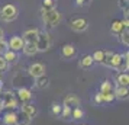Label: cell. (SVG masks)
<instances>
[{
	"label": "cell",
	"instance_id": "1",
	"mask_svg": "<svg viewBox=\"0 0 129 125\" xmlns=\"http://www.w3.org/2000/svg\"><path fill=\"white\" fill-rule=\"evenodd\" d=\"M41 13H42V22H44V25L48 29L55 28L61 22V13L57 9H51V10H44L42 9Z\"/></svg>",
	"mask_w": 129,
	"mask_h": 125
},
{
	"label": "cell",
	"instance_id": "2",
	"mask_svg": "<svg viewBox=\"0 0 129 125\" xmlns=\"http://www.w3.org/2000/svg\"><path fill=\"white\" fill-rule=\"evenodd\" d=\"M16 18H18V7L15 5L9 3L0 9V19L3 22H13Z\"/></svg>",
	"mask_w": 129,
	"mask_h": 125
},
{
	"label": "cell",
	"instance_id": "3",
	"mask_svg": "<svg viewBox=\"0 0 129 125\" xmlns=\"http://www.w3.org/2000/svg\"><path fill=\"white\" fill-rule=\"evenodd\" d=\"M51 44H52V39H51V35L48 34L47 31H39V35H38V39H36V48H38V53H45L51 48Z\"/></svg>",
	"mask_w": 129,
	"mask_h": 125
},
{
	"label": "cell",
	"instance_id": "4",
	"mask_svg": "<svg viewBox=\"0 0 129 125\" xmlns=\"http://www.w3.org/2000/svg\"><path fill=\"white\" fill-rule=\"evenodd\" d=\"M70 28L74 32H84L88 28V22L84 18H74L70 20Z\"/></svg>",
	"mask_w": 129,
	"mask_h": 125
},
{
	"label": "cell",
	"instance_id": "5",
	"mask_svg": "<svg viewBox=\"0 0 129 125\" xmlns=\"http://www.w3.org/2000/svg\"><path fill=\"white\" fill-rule=\"evenodd\" d=\"M28 73H29L30 77H34V79L45 76V66H44L42 63H32V64L28 67Z\"/></svg>",
	"mask_w": 129,
	"mask_h": 125
},
{
	"label": "cell",
	"instance_id": "6",
	"mask_svg": "<svg viewBox=\"0 0 129 125\" xmlns=\"http://www.w3.org/2000/svg\"><path fill=\"white\" fill-rule=\"evenodd\" d=\"M129 28V22L126 19H123V20H113L110 25V32L113 35H119V34H122L125 29H128Z\"/></svg>",
	"mask_w": 129,
	"mask_h": 125
},
{
	"label": "cell",
	"instance_id": "7",
	"mask_svg": "<svg viewBox=\"0 0 129 125\" xmlns=\"http://www.w3.org/2000/svg\"><path fill=\"white\" fill-rule=\"evenodd\" d=\"M7 45H9V49H12L15 53H18V51H22L23 49V45H25V41L22 36H18L15 35L10 38V41L7 42Z\"/></svg>",
	"mask_w": 129,
	"mask_h": 125
},
{
	"label": "cell",
	"instance_id": "8",
	"mask_svg": "<svg viewBox=\"0 0 129 125\" xmlns=\"http://www.w3.org/2000/svg\"><path fill=\"white\" fill-rule=\"evenodd\" d=\"M77 55V49L74 45H71V44H65V45H62V48H61V57L65 60H73L76 58Z\"/></svg>",
	"mask_w": 129,
	"mask_h": 125
},
{
	"label": "cell",
	"instance_id": "9",
	"mask_svg": "<svg viewBox=\"0 0 129 125\" xmlns=\"http://www.w3.org/2000/svg\"><path fill=\"white\" fill-rule=\"evenodd\" d=\"M80 97L77 95H74V93H70V95H67L64 97V101H62V106H68V108H77L80 106Z\"/></svg>",
	"mask_w": 129,
	"mask_h": 125
},
{
	"label": "cell",
	"instance_id": "10",
	"mask_svg": "<svg viewBox=\"0 0 129 125\" xmlns=\"http://www.w3.org/2000/svg\"><path fill=\"white\" fill-rule=\"evenodd\" d=\"M16 95H18V99L22 102V103H28V102H30L32 97H34L30 89H26V87H19L18 92H16Z\"/></svg>",
	"mask_w": 129,
	"mask_h": 125
},
{
	"label": "cell",
	"instance_id": "11",
	"mask_svg": "<svg viewBox=\"0 0 129 125\" xmlns=\"http://www.w3.org/2000/svg\"><path fill=\"white\" fill-rule=\"evenodd\" d=\"M20 111L26 113L30 119H34L36 115H38V109H36V106L34 105V103H30V102H28V103H22V109H20Z\"/></svg>",
	"mask_w": 129,
	"mask_h": 125
},
{
	"label": "cell",
	"instance_id": "12",
	"mask_svg": "<svg viewBox=\"0 0 129 125\" xmlns=\"http://www.w3.org/2000/svg\"><path fill=\"white\" fill-rule=\"evenodd\" d=\"M38 35H39V31L36 29V28H34V29L25 31V34H23V36H22V38H23L25 42H36Z\"/></svg>",
	"mask_w": 129,
	"mask_h": 125
},
{
	"label": "cell",
	"instance_id": "13",
	"mask_svg": "<svg viewBox=\"0 0 129 125\" xmlns=\"http://www.w3.org/2000/svg\"><path fill=\"white\" fill-rule=\"evenodd\" d=\"M2 121H3L5 125H16V112L7 111V112L2 116Z\"/></svg>",
	"mask_w": 129,
	"mask_h": 125
},
{
	"label": "cell",
	"instance_id": "14",
	"mask_svg": "<svg viewBox=\"0 0 129 125\" xmlns=\"http://www.w3.org/2000/svg\"><path fill=\"white\" fill-rule=\"evenodd\" d=\"M22 51L25 53V55H29V57L35 55V54L38 53V48H36V42H25L23 49H22Z\"/></svg>",
	"mask_w": 129,
	"mask_h": 125
},
{
	"label": "cell",
	"instance_id": "15",
	"mask_svg": "<svg viewBox=\"0 0 129 125\" xmlns=\"http://www.w3.org/2000/svg\"><path fill=\"white\" fill-rule=\"evenodd\" d=\"M30 122H32V119L25 112L20 111L19 113H16V125H30Z\"/></svg>",
	"mask_w": 129,
	"mask_h": 125
},
{
	"label": "cell",
	"instance_id": "16",
	"mask_svg": "<svg viewBox=\"0 0 129 125\" xmlns=\"http://www.w3.org/2000/svg\"><path fill=\"white\" fill-rule=\"evenodd\" d=\"M115 93V99H128V87H123V86H117L116 89L113 90Z\"/></svg>",
	"mask_w": 129,
	"mask_h": 125
},
{
	"label": "cell",
	"instance_id": "17",
	"mask_svg": "<svg viewBox=\"0 0 129 125\" xmlns=\"http://www.w3.org/2000/svg\"><path fill=\"white\" fill-rule=\"evenodd\" d=\"M48 86H49V80H48L47 76H41V77L35 79V87L39 90H44L47 89Z\"/></svg>",
	"mask_w": 129,
	"mask_h": 125
},
{
	"label": "cell",
	"instance_id": "18",
	"mask_svg": "<svg viewBox=\"0 0 129 125\" xmlns=\"http://www.w3.org/2000/svg\"><path fill=\"white\" fill-rule=\"evenodd\" d=\"M116 83H117V86L128 87V84H129V74H128V73H117Z\"/></svg>",
	"mask_w": 129,
	"mask_h": 125
},
{
	"label": "cell",
	"instance_id": "19",
	"mask_svg": "<svg viewBox=\"0 0 129 125\" xmlns=\"http://www.w3.org/2000/svg\"><path fill=\"white\" fill-rule=\"evenodd\" d=\"M93 64H94V61H93V58H91L90 54H86V55L80 60V67H81V68H90Z\"/></svg>",
	"mask_w": 129,
	"mask_h": 125
},
{
	"label": "cell",
	"instance_id": "20",
	"mask_svg": "<svg viewBox=\"0 0 129 125\" xmlns=\"http://www.w3.org/2000/svg\"><path fill=\"white\" fill-rule=\"evenodd\" d=\"M113 90H115V87H113L112 82H109V80H105L100 84V93H113Z\"/></svg>",
	"mask_w": 129,
	"mask_h": 125
},
{
	"label": "cell",
	"instance_id": "21",
	"mask_svg": "<svg viewBox=\"0 0 129 125\" xmlns=\"http://www.w3.org/2000/svg\"><path fill=\"white\" fill-rule=\"evenodd\" d=\"M84 118V111H83L80 106L77 108H73V111H71V119H74V121H80V119Z\"/></svg>",
	"mask_w": 129,
	"mask_h": 125
},
{
	"label": "cell",
	"instance_id": "22",
	"mask_svg": "<svg viewBox=\"0 0 129 125\" xmlns=\"http://www.w3.org/2000/svg\"><path fill=\"white\" fill-rule=\"evenodd\" d=\"M3 58L6 60L7 64H9V63H15V61L18 60V53H15L12 49H7L6 53L3 54Z\"/></svg>",
	"mask_w": 129,
	"mask_h": 125
},
{
	"label": "cell",
	"instance_id": "23",
	"mask_svg": "<svg viewBox=\"0 0 129 125\" xmlns=\"http://www.w3.org/2000/svg\"><path fill=\"white\" fill-rule=\"evenodd\" d=\"M103 55H105V51L97 49V51H94V53H93L91 58H93L94 63H99V64H102V61H103Z\"/></svg>",
	"mask_w": 129,
	"mask_h": 125
},
{
	"label": "cell",
	"instance_id": "24",
	"mask_svg": "<svg viewBox=\"0 0 129 125\" xmlns=\"http://www.w3.org/2000/svg\"><path fill=\"white\" fill-rule=\"evenodd\" d=\"M61 111H62V105H59L57 102H54L52 105H51V113H52L54 116H59Z\"/></svg>",
	"mask_w": 129,
	"mask_h": 125
},
{
	"label": "cell",
	"instance_id": "25",
	"mask_svg": "<svg viewBox=\"0 0 129 125\" xmlns=\"http://www.w3.org/2000/svg\"><path fill=\"white\" fill-rule=\"evenodd\" d=\"M119 39H120V42H122L125 47H128L129 45V31L125 29L122 34H119Z\"/></svg>",
	"mask_w": 129,
	"mask_h": 125
},
{
	"label": "cell",
	"instance_id": "26",
	"mask_svg": "<svg viewBox=\"0 0 129 125\" xmlns=\"http://www.w3.org/2000/svg\"><path fill=\"white\" fill-rule=\"evenodd\" d=\"M42 9H44V10L55 9V2H54V0H42Z\"/></svg>",
	"mask_w": 129,
	"mask_h": 125
},
{
	"label": "cell",
	"instance_id": "27",
	"mask_svg": "<svg viewBox=\"0 0 129 125\" xmlns=\"http://www.w3.org/2000/svg\"><path fill=\"white\" fill-rule=\"evenodd\" d=\"M71 108L68 106H62V111H61V115H59V118H62V119H68L71 118Z\"/></svg>",
	"mask_w": 129,
	"mask_h": 125
},
{
	"label": "cell",
	"instance_id": "28",
	"mask_svg": "<svg viewBox=\"0 0 129 125\" xmlns=\"http://www.w3.org/2000/svg\"><path fill=\"white\" fill-rule=\"evenodd\" d=\"M103 103H112L115 101V93H102Z\"/></svg>",
	"mask_w": 129,
	"mask_h": 125
},
{
	"label": "cell",
	"instance_id": "29",
	"mask_svg": "<svg viewBox=\"0 0 129 125\" xmlns=\"http://www.w3.org/2000/svg\"><path fill=\"white\" fill-rule=\"evenodd\" d=\"M7 49H9V45H7V41L3 38L2 41H0V55H3V54L6 53Z\"/></svg>",
	"mask_w": 129,
	"mask_h": 125
},
{
	"label": "cell",
	"instance_id": "30",
	"mask_svg": "<svg viewBox=\"0 0 129 125\" xmlns=\"http://www.w3.org/2000/svg\"><path fill=\"white\" fill-rule=\"evenodd\" d=\"M5 70H7V63L6 60L3 58V55H0V73L5 71Z\"/></svg>",
	"mask_w": 129,
	"mask_h": 125
},
{
	"label": "cell",
	"instance_id": "31",
	"mask_svg": "<svg viewBox=\"0 0 129 125\" xmlns=\"http://www.w3.org/2000/svg\"><path fill=\"white\" fill-rule=\"evenodd\" d=\"M93 101H94V103H97V105H100V103H103V99H102V93H100V92H97V93L94 95Z\"/></svg>",
	"mask_w": 129,
	"mask_h": 125
},
{
	"label": "cell",
	"instance_id": "32",
	"mask_svg": "<svg viewBox=\"0 0 129 125\" xmlns=\"http://www.w3.org/2000/svg\"><path fill=\"white\" fill-rule=\"evenodd\" d=\"M90 0H76V3L78 5V6H84V5H87Z\"/></svg>",
	"mask_w": 129,
	"mask_h": 125
},
{
	"label": "cell",
	"instance_id": "33",
	"mask_svg": "<svg viewBox=\"0 0 129 125\" xmlns=\"http://www.w3.org/2000/svg\"><path fill=\"white\" fill-rule=\"evenodd\" d=\"M3 36H5V32H3V29H2V28H0V41L3 39Z\"/></svg>",
	"mask_w": 129,
	"mask_h": 125
},
{
	"label": "cell",
	"instance_id": "34",
	"mask_svg": "<svg viewBox=\"0 0 129 125\" xmlns=\"http://www.w3.org/2000/svg\"><path fill=\"white\" fill-rule=\"evenodd\" d=\"M2 89H3V82L0 80V93H2Z\"/></svg>",
	"mask_w": 129,
	"mask_h": 125
},
{
	"label": "cell",
	"instance_id": "35",
	"mask_svg": "<svg viewBox=\"0 0 129 125\" xmlns=\"http://www.w3.org/2000/svg\"><path fill=\"white\" fill-rule=\"evenodd\" d=\"M0 74H2V73H0Z\"/></svg>",
	"mask_w": 129,
	"mask_h": 125
}]
</instances>
